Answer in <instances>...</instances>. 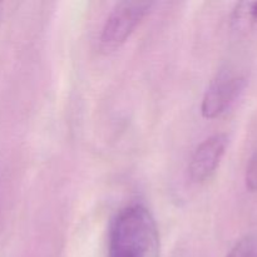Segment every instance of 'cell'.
Listing matches in <instances>:
<instances>
[{"label":"cell","instance_id":"obj_1","mask_svg":"<svg viewBox=\"0 0 257 257\" xmlns=\"http://www.w3.org/2000/svg\"><path fill=\"white\" fill-rule=\"evenodd\" d=\"M158 241L150 211L142 205L127 206L110 223L108 257H157Z\"/></svg>","mask_w":257,"mask_h":257},{"label":"cell","instance_id":"obj_2","mask_svg":"<svg viewBox=\"0 0 257 257\" xmlns=\"http://www.w3.org/2000/svg\"><path fill=\"white\" fill-rule=\"evenodd\" d=\"M247 74L241 68L227 65L218 70L203 95L201 113L207 119L225 114L247 87Z\"/></svg>","mask_w":257,"mask_h":257},{"label":"cell","instance_id":"obj_3","mask_svg":"<svg viewBox=\"0 0 257 257\" xmlns=\"http://www.w3.org/2000/svg\"><path fill=\"white\" fill-rule=\"evenodd\" d=\"M152 7L153 3L147 2L117 3L108 15L100 33L102 50L113 52L124 44Z\"/></svg>","mask_w":257,"mask_h":257},{"label":"cell","instance_id":"obj_4","mask_svg":"<svg viewBox=\"0 0 257 257\" xmlns=\"http://www.w3.org/2000/svg\"><path fill=\"white\" fill-rule=\"evenodd\" d=\"M228 143L230 138L226 133H217L198 146L188 165V173L193 182L203 183L212 178L225 157Z\"/></svg>","mask_w":257,"mask_h":257},{"label":"cell","instance_id":"obj_5","mask_svg":"<svg viewBox=\"0 0 257 257\" xmlns=\"http://www.w3.org/2000/svg\"><path fill=\"white\" fill-rule=\"evenodd\" d=\"M257 24V2L237 3L231 13V27L246 32Z\"/></svg>","mask_w":257,"mask_h":257},{"label":"cell","instance_id":"obj_6","mask_svg":"<svg viewBox=\"0 0 257 257\" xmlns=\"http://www.w3.org/2000/svg\"><path fill=\"white\" fill-rule=\"evenodd\" d=\"M226 257H257V231L240 238Z\"/></svg>","mask_w":257,"mask_h":257},{"label":"cell","instance_id":"obj_7","mask_svg":"<svg viewBox=\"0 0 257 257\" xmlns=\"http://www.w3.org/2000/svg\"><path fill=\"white\" fill-rule=\"evenodd\" d=\"M245 185L248 192L257 193V148L247 160L245 171Z\"/></svg>","mask_w":257,"mask_h":257}]
</instances>
